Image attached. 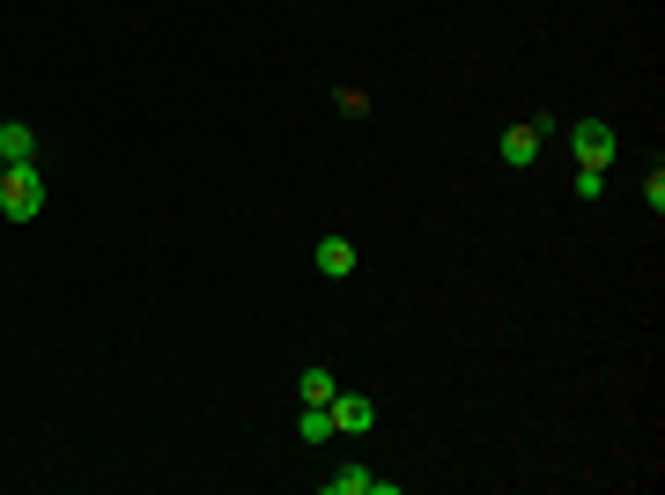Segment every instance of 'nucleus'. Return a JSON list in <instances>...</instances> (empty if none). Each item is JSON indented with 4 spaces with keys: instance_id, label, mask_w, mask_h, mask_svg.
I'll list each match as a JSON object with an SVG mask.
<instances>
[{
    "instance_id": "7ed1b4c3",
    "label": "nucleus",
    "mask_w": 665,
    "mask_h": 495,
    "mask_svg": "<svg viewBox=\"0 0 665 495\" xmlns=\"http://www.w3.org/2000/svg\"><path fill=\"white\" fill-rule=\"evenodd\" d=\"M325 415H333V437H369V429H377V399L369 392H333Z\"/></svg>"
},
{
    "instance_id": "f8f14e48",
    "label": "nucleus",
    "mask_w": 665,
    "mask_h": 495,
    "mask_svg": "<svg viewBox=\"0 0 665 495\" xmlns=\"http://www.w3.org/2000/svg\"><path fill=\"white\" fill-rule=\"evenodd\" d=\"M0 171H8V163H0Z\"/></svg>"
},
{
    "instance_id": "9d476101",
    "label": "nucleus",
    "mask_w": 665,
    "mask_h": 495,
    "mask_svg": "<svg viewBox=\"0 0 665 495\" xmlns=\"http://www.w3.org/2000/svg\"><path fill=\"white\" fill-rule=\"evenodd\" d=\"M643 207H651V215L665 207V171H651V177H643Z\"/></svg>"
},
{
    "instance_id": "39448f33",
    "label": "nucleus",
    "mask_w": 665,
    "mask_h": 495,
    "mask_svg": "<svg viewBox=\"0 0 665 495\" xmlns=\"http://www.w3.org/2000/svg\"><path fill=\"white\" fill-rule=\"evenodd\" d=\"M325 495H399V481H393V473L341 466V473H325Z\"/></svg>"
},
{
    "instance_id": "20e7f679",
    "label": "nucleus",
    "mask_w": 665,
    "mask_h": 495,
    "mask_svg": "<svg viewBox=\"0 0 665 495\" xmlns=\"http://www.w3.org/2000/svg\"><path fill=\"white\" fill-rule=\"evenodd\" d=\"M540 149H547V119H525V126H511V133H503V163H511V171H533V163H540Z\"/></svg>"
},
{
    "instance_id": "f03ea898",
    "label": "nucleus",
    "mask_w": 665,
    "mask_h": 495,
    "mask_svg": "<svg viewBox=\"0 0 665 495\" xmlns=\"http://www.w3.org/2000/svg\"><path fill=\"white\" fill-rule=\"evenodd\" d=\"M569 149H577V171H607V163H614V126L607 119H569Z\"/></svg>"
},
{
    "instance_id": "9b49d317",
    "label": "nucleus",
    "mask_w": 665,
    "mask_h": 495,
    "mask_svg": "<svg viewBox=\"0 0 665 495\" xmlns=\"http://www.w3.org/2000/svg\"><path fill=\"white\" fill-rule=\"evenodd\" d=\"M607 193V171H577V200H599Z\"/></svg>"
},
{
    "instance_id": "0eeeda50",
    "label": "nucleus",
    "mask_w": 665,
    "mask_h": 495,
    "mask_svg": "<svg viewBox=\"0 0 665 495\" xmlns=\"http://www.w3.org/2000/svg\"><path fill=\"white\" fill-rule=\"evenodd\" d=\"M319 273L347 281V273H355V245H347V237H319Z\"/></svg>"
},
{
    "instance_id": "1a4fd4ad",
    "label": "nucleus",
    "mask_w": 665,
    "mask_h": 495,
    "mask_svg": "<svg viewBox=\"0 0 665 495\" xmlns=\"http://www.w3.org/2000/svg\"><path fill=\"white\" fill-rule=\"evenodd\" d=\"M296 437H303V444H325V437H333V415H325V407H303V415H296Z\"/></svg>"
},
{
    "instance_id": "6e6552de",
    "label": "nucleus",
    "mask_w": 665,
    "mask_h": 495,
    "mask_svg": "<svg viewBox=\"0 0 665 495\" xmlns=\"http://www.w3.org/2000/svg\"><path fill=\"white\" fill-rule=\"evenodd\" d=\"M333 392H341V385H333V370H325V363H311V370L296 377V399H303V407H325Z\"/></svg>"
},
{
    "instance_id": "423d86ee",
    "label": "nucleus",
    "mask_w": 665,
    "mask_h": 495,
    "mask_svg": "<svg viewBox=\"0 0 665 495\" xmlns=\"http://www.w3.org/2000/svg\"><path fill=\"white\" fill-rule=\"evenodd\" d=\"M0 163H37V126L0 119Z\"/></svg>"
},
{
    "instance_id": "f257e3e1",
    "label": "nucleus",
    "mask_w": 665,
    "mask_h": 495,
    "mask_svg": "<svg viewBox=\"0 0 665 495\" xmlns=\"http://www.w3.org/2000/svg\"><path fill=\"white\" fill-rule=\"evenodd\" d=\"M0 215L8 223H37L45 215V171L37 163H8L0 171Z\"/></svg>"
}]
</instances>
